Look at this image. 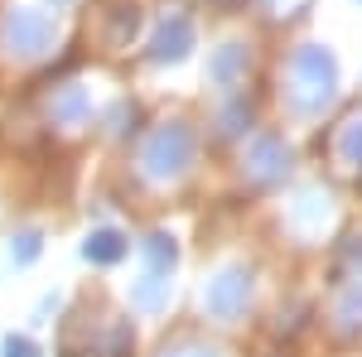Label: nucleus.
Masks as SVG:
<instances>
[{"label":"nucleus","instance_id":"9d476101","mask_svg":"<svg viewBox=\"0 0 362 357\" xmlns=\"http://www.w3.org/2000/svg\"><path fill=\"white\" fill-rule=\"evenodd\" d=\"M343 319L358 329L362 324V290H348V300H343Z\"/></svg>","mask_w":362,"mask_h":357},{"label":"nucleus","instance_id":"f257e3e1","mask_svg":"<svg viewBox=\"0 0 362 357\" xmlns=\"http://www.w3.org/2000/svg\"><path fill=\"white\" fill-rule=\"evenodd\" d=\"M189 155H194V136L184 126H165V131H155L150 145H145V169L155 179H174V174H184Z\"/></svg>","mask_w":362,"mask_h":357},{"label":"nucleus","instance_id":"f03ea898","mask_svg":"<svg viewBox=\"0 0 362 357\" xmlns=\"http://www.w3.org/2000/svg\"><path fill=\"white\" fill-rule=\"evenodd\" d=\"M49 39H54V29H49V20H39V15L15 10V15L5 20V44H10V54L34 58V54H44V49H49Z\"/></svg>","mask_w":362,"mask_h":357},{"label":"nucleus","instance_id":"1a4fd4ad","mask_svg":"<svg viewBox=\"0 0 362 357\" xmlns=\"http://www.w3.org/2000/svg\"><path fill=\"white\" fill-rule=\"evenodd\" d=\"M0 357H39V348H34L29 338H5V348H0Z\"/></svg>","mask_w":362,"mask_h":357},{"label":"nucleus","instance_id":"20e7f679","mask_svg":"<svg viewBox=\"0 0 362 357\" xmlns=\"http://www.w3.org/2000/svg\"><path fill=\"white\" fill-rule=\"evenodd\" d=\"M83 256H87V261H97V266H112V261L126 256V237L112 232V227H102V232H92V237H87Z\"/></svg>","mask_w":362,"mask_h":357},{"label":"nucleus","instance_id":"f8f14e48","mask_svg":"<svg viewBox=\"0 0 362 357\" xmlns=\"http://www.w3.org/2000/svg\"><path fill=\"white\" fill-rule=\"evenodd\" d=\"M179 357H213V353H179Z\"/></svg>","mask_w":362,"mask_h":357},{"label":"nucleus","instance_id":"0eeeda50","mask_svg":"<svg viewBox=\"0 0 362 357\" xmlns=\"http://www.w3.org/2000/svg\"><path fill=\"white\" fill-rule=\"evenodd\" d=\"M145 256H150L155 275L169 271V266H174V242H169V237H150V242H145Z\"/></svg>","mask_w":362,"mask_h":357},{"label":"nucleus","instance_id":"6e6552de","mask_svg":"<svg viewBox=\"0 0 362 357\" xmlns=\"http://www.w3.org/2000/svg\"><path fill=\"white\" fill-rule=\"evenodd\" d=\"M165 285H169L165 275H155V271H150V275H145V280L136 285V304H145V309H155V304H160V295H165Z\"/></svg>","mask_w":362,"mask_h":357},{"label":"nucleus","instance_id":"39448f33","mask_svg":"<svg viewBox=\"0 0 362 357\" xmlns=\"http://www.w3.org/2000/svg\"><path fill=\"white\" fill-rule=\"evenodd\" d=\"M54 116L63 121V126L87 121V92H83V87H63V92L54 97Z\"/></svg>","mask_w":362,"mask_h":357},{"label":"nucleus","instance_id":"9b49d317","mask_svg":"<svg viewBox=\"0 0 362 357\" xmlns=\"http://www.w3.org/2000/svg\"><path fill=\"white\" fill-rule=\"evenodd\" d=\"M348 155H362V126L348 131Z\"/></svg>","mask_w":362,"mask_h":357},{"label":"nucleus","instance_id":"423d86ee","mask_svg":"<svg viewBox=\"0 0 362 357\" xmlns=\"http://www.w3.org/2000/svg\"><path fill=\"white\" fill-rule=\"evenodd\" d=\"M39 247H44V237H39V232H20V237H15V247H10V261H15V266H29V261L39 256Z\"/></svg>","mask_w":362,"mask_h":357},{"label":"nucleus","instance_id":"7ed1b4c3","mask_svg":"<svg viewBox=\"0 0 362 357\" xmlns=\"http://www.w3.org/2000/svg\"><path fill=\"white\" fill-rule=\"evenodd\" d=\"M247 290H251V280L242 271H223L213 285H208V295H203V300H208V309H213L218 319H232V314L247 304Z\"/></svg>","mask_w":362,"mask_h":357}]
</instances>
